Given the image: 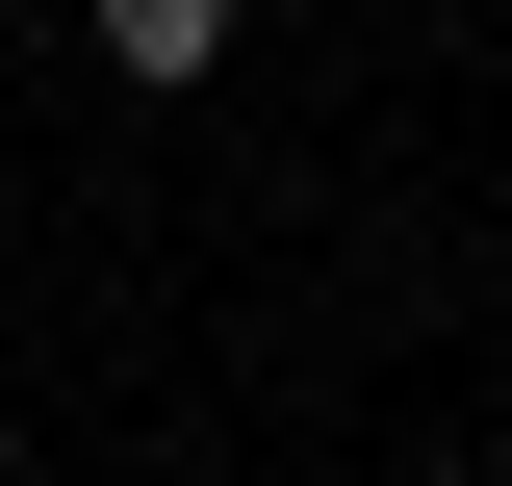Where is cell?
Wrapping results in <instances>:
<instances>
[{"instance_id": "6da1fadb", "label": "cell", "mask_w": 512, "mask_h": 486, "mask_svg": "<svg viewBox=\"0 0 512 486\" xmlns=\"http://www.w3.org/2000/svg\"><path fill=\"white\" fill-rule=\"evenodd\" d=\"M103 52H128V77H205V52H231V0H103Z\"/></svg>"}]
</instances>
